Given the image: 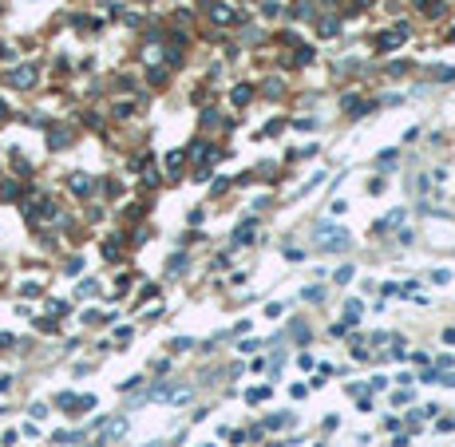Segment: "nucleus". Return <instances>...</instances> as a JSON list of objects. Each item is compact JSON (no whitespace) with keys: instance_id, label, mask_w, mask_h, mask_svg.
Here are the masks:
<instances>
[{"instance_id":"obj_1","label":"nucleus","mask_w":455,"mask_h":447,"mask_svg":"<svg viewBox=\"0 0 455 447\" xmlns=\"http://www.w3.org/2000/svg\"><path fill=\"white\" fill-rule=\"evenodd\" d=\"M8 83H12V87H32V83H36V67H32V63H24V67L8 71Z\"/></svg>"},{"instance_id":"obj_2","label":"nucleus","mask_w":455,"mask_h":447,"mask_svg":"<svg viewBox=\"0 0 455 447\" xmlns=\"http://www.w3.org/2000/svg\"><path fill=\"white\" fill-rule=\"evenodd\" d=\"M71 190H79V194H87V190H91V182H87V178H71Z\"/></svg>"},{"instance_id":"obj_3","label":"nucleus","mask_w":455,"mask_h":447,"mask_svg":"<svg viewBox=\"0 0 455 447\" xmlns=\"http://www.w3.org/2000/svg\"><path fill=\"white\" fill-rule=\"evenodd\" d=\"M0 119H4V103H0Z\"/></svg>"}]
</instances>
